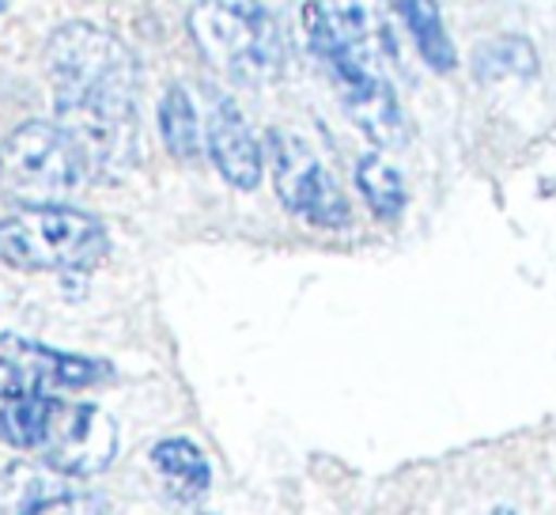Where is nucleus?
<instances>
[{"mask_svg":"<svg viewBox=\"0 0 556 515\" xmlns=\"http://www.w3.org/2000/svg\"><path fill=\"white\" fill-rule=\"evenodd\" d=\"M303 27L311 53L341 91L349 118L375 145H402L405 114L390 84V65H397L402 50L379 0H311Z\"/></svg>","mask_w":556,"mask_h":515,"instance_id":"obj_1","label":"nucleus"},{"mask_svg":"<svg viewBox=\"0 0 556 515\" xmlns=\"http://www.w3.org/2000/svg\"><path fill=\"white\" fill-rule=\"evenodd\" d=\"M111 254L106 228L68 205H23L0 221V262L30 273H88Z\"/></svg>","mask_w":556,"mask_h":515,"instance_id":"obj_3","label":"nucleus"},{"mask_svg":"<svg viewBox=\"0 0 556 515\" xmlns=\"http://www.w3.org/2000/svg\"><path fill=\"white\" fill-rule=\"evenodd\" d=\"M265 155H269L277 198L288 213L315 224V228H344L352 221L349 198L307 140L288 129H273L265 137Z\"/></svg>","mask_w":556,"mask_h":515,"instance_id":"obj_6","label":"nucleus"},{"mask_svg":"<svg viewBox=\"0 0 556 515\" xmlns=\"http://www.w3.org/2000/svg\"><path fill=\"white\" fill-rule=\"evenodd\" d=\"M190 30L198 50L239 84H265L285 68V38L262 0H198Z\"/></svg>","mask_w":556,"mask_h":515,"instance_id":"obj_4","label":"nucleus"},{"mask_svg":"<svg viewBox=\"0 0 556 515\" xmlns=\"http://www.w3.org/2000/svg\"><path fill=\"white\" fill-rule=\"evenodd\" d=\"M394 8L402 15L405 30L413 35V42H417L425 65L435 68V73H451L458 65V53H454V42L446 35L440 4L435 0H394Z\"/></svg>","mask_w":556,"mask_h":515,"instance_id":"obj_11","label":"nucleus"},{"mask_svg":"<svg viewBox=\"0 0 556 515\" xmlns=\"http://www.w3.org/2000/svg\"><path fill=\"white\" fill-rule=\"evenodd\" d=\"M132 88L137 73L58 84V126L80 145L91 175L99 178H122L140 160Z\"/></svg>","mask_w":556,"mask_h":515,"instance_id":"obj_2","label":"nucleus"},{"mask_svg":"<svg viewBox=\"0 0 556 515\" xmlns=\"http://www.w3.org/2000/svg\"><path fill=\"white\" fill-rule=\"evenodd\" d=\"M538 68V58L530 50L527 38L519 35H504L484 42L481 50L473 53V73L481 80H504V76H530Z\"/></svg>","mask_w":556,"mask_h":515,"instance_id":"obj_14","label":"nucleus"},{"mask_svg":"<svg viewBox=\"0 0 556 515\" xmlns=\"http://www.w3.org/2000/svg\"><path fill=\"white\" fill-rule=\"evenodd\" d=\"M152 466L163 478V486L182 501H201L213 486V466H208L205 451L186 436H170V440L155 443Z\"/></svg>","mask_w":556,"mask_h":515,"instance_id":"obj_10","label":"nucleus"},{"mask_svg":"<svg viewBox=\"0 0 556 515\" xmlns=\"http://www.w3.org/2000/svg\"><path fill=\"white\" fill-rule=\"evenodd\" d=\"M205 145L213 155L216 171L235 186V190H254L262 183L265 155L257 137L250 133L242 111L220 91H213L208 99V122H205Z\"/></svg>","mask_w":556,"mask_h":515,"instance_id":"obj_9","label":"nucleus"},{"mask_svg":"<svg viewBox=\"0 0 556 515\" xmlns=\"http://www.w3.org/2000/svg\"><path fill=\"white\" fill-rule=\"evenodd\" d=\"M23 515H111L99 497H80V493H58L42 497L38 504H30Z\"/></svg>","mask_w":556,"mask_h":515,"instance_id":"obj_15","label":"nucleus"},{"mask_svg":"<svg viewBox=\"0 0 556 515\" xmlns=\"http://www.w3.org/2000/svg\"><path fill=\"white\" fill-rule=\"evenodd\" d=\"M4 8H8V0H0V12H4Z\"/></svg>","mask_w":556,"mask_h":515,"instance_id":"obj_17","label":"nucleus"},{"mask_svg":"<svg viewBox=\"0 0 556 515\" xmlns=\"http://www.w3.org/2000/svg\"><path fill=\"white\" fill-rule=\"evenodd\" d=\"M160 137L170 155L178 160H198L201 145H205V129H201L198 106H193L190 91L170 88L160 103Z\"/></svg>","mask_w":556,"mask_h":515,"instance_id":"obj_13","label":"nucleus"},{"mask_svg":"<svg viewBox=\"0 0 556 515\" xmlns=\"http://www.w3.org/2000/svg\"><path fill=\"white\" fill-rule=\"evenodd\" d=\"M356 186L379 221L390 224L405 213V178L387 155L367 152L364 160L356 163Z\"/></svg>","mask_w":556,"mask_h":515,"instance_id":"obj_12","label":"nucleus"},{"mask_svg":"<svg viewBox=\"0 0 556 515\" xmlns=\"http://www.w3.org/2000/svg\"><path fill=\"white\" fill-rule=\"evenodd\" d=\"M111 376V364L96 356H76L20 334H0V394L4 398H61L68 390L106 384Z\"/></svg>","mask_w":556,"mask_h":515,"instance_id":"obj_7","label":"nucleus"},{"mask_svg":"<svg viewBox=\"0 0 556 515\" xmlns=\"http://www.w3.org/2000/svg\"><path fill=\"white\" fill-rule=\"evenodd\" d=\"M46 466L68 478H91L106 470L117 455V425L91 402H65L53 398L46 432L38 443Z\"/></svg>","mask_w":556,"mask_h":515,"instance_id":"obj_8","label":"nucleus"},{"mask_svg":"<svg viewBox=\"0 0 556 515\" xmlns=\"http://www.w3.org/2000/svg\"><path fill=\"white\" fill-rule=\"evenodd\" d=\"M0 178L30 205H46L84 190L91 167L80 145L58 122H27L0 140Z\"/></svg>","mask_w":556,"mask_h":515,"instance_id":"obj_5","label":"nucleus"},{"mask_svg":"<svg viewBox=\"0 0 556 515\" xmlns=\"http://www.w3.org/2000/svg\"><path fill=\"white\" fill-rule=\"evenodd\" d=\"M489 515H519V512H511V508H492Z\"/></svg>","mask_w":556,"mask_h":515,"instance_id":"obj_16","label":"nucleus"}]
</instances>
